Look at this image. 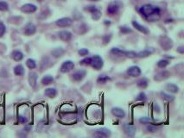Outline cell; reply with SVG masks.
I'll return each mask as SVG.
<instances>
[{
	"mask_svg": "<svg viewBox=\"0 0 184 138\" xmlns=\"http://www.w3.org/2000/svg\"><path fill=\"white\" fill-rule=\"evenodd\" d=\"M139 12L148 21L154 22L159 19L161 16V10L155 5L147 4L140 7Z\"/></svg>",
	"mask_w": 184,
	"mask_h": 138,
	"instance_id": "obj_1",
	"label": "cell"
},
{
	"mask_svg": "<svg viewBox=\"0 0 184 138\" xmlns=\"http://www.w3.org/2000/svg\"><path fill=\"white\" fill-rule=\"evenodd\" d=\"M111 54H113L115 55H124L129 58H135L137 55V53L133 52V51H124V50H121L119 48H113L111 50Z\"/></svg>",
	"mask_w": 184,
	"mask_h": 138,
	"instance_id": "obj_2",
	"label": "cell"
},
{
	"mask_svg": "<svg viewBox=\"0 0 184 138\" xmlns=\"http://www.w3.org/2000/svg\"><path fill=\"white\" fill-rule=\"evenodd\" d=\"M90 65L93 67V68H94L96 70H100L104 65L103 59L99 55H94L93 57L91 58Z\"/></svg>",
	"mask_w": 184,
	"mask_h": 138,
	"instance_id": "obj_3",
	"label": "cell"
},
{
	"mask_svg": "<svg viewBox=\"0 0 184 138\" xmlns=\"http://www.w3.org/2000/svg\"><path fill=\"white\" fill-rule=\"evenodd\" d=\"M86 10L88 11L89 12H91V14H92V18H93V20H99V19L101 18V11H100L96 6L91 5V6H88Z\"/></svg>",
	"mask_w": 184,
	"mask_h": 138,
	"instance_id": "obj_4",
	"label": "cell"
},
{
	"mask_svg": "<svg viewBox=\"0 0 184 138\" xmlns=\"http://www.w3.org/2000/svg\"><path fill=\"white\" fill-rule=\"evenodd\" d=\"M160 45L162 48V49L164 50H168L173 47V42L172 41L167 37V36H162L160 39Z\"/></svg>",
	"mask_w": 184,
	"mask_h": 138,
	"instance_id": "obj_5",
	"label": "cell"
},
{
	"mask_svg": "<svg viewBox=\"0 0 184 138\" xmlns=\"http://www.w3.org/2000/svg\"><path fill=\"white\" fill-rule=\"evenodd\" d=\"M74 67V63L72 61H66L61 66V72L63 73H66L73 70Z\"/></svg>",
	"mask_w": 184,
	"mask_h": 138,
	"instance_id": "obj_6",
	"label": "cell"
},
{
	"mask_svg": "<svg viewBox=\"0 0 184 138\" xmlns=\"http://www.w3.org/2000/svg\"><path fill=\"white\" fill-rule=\"evenodd\" d=\"M73 20L69 18H62L61 19H58L55 22V24L59 27H68L72 25Z\"/></svg>",
	"mask_w": 184,
	"mask_h": 138,
	"instance_id": "obj_7",
	"label": "cell"
},
{
	"mask_svg": "<svg viewBox=\"0 0 184 138\" xmlns=\"http://www.w3.org/2000/svg\"><path fill=\"white\" fill-rule=\"evenodd\" d=\"M37 5L32 4H26L21 7V11L24 13H34L37 11Z\"/></svg>",
	"mask_w": 184,
	"mask_h": 138,
	"instance_id": "obj_8",
	"label": "cell"
},
{
	"mask_svg": "<svg viewBox=\"0 0 184 138\" xmlns=\"http://www.w3.org/2000/svg\"><path fill=\"white\" fill-rule=\"evenodd\" d=\"M127 73L131 77H138L141 74V69L137 66H132L128 68Z\"/></svg>",
	"mask_w": 184,
	"mask_h": 138,
	"instance_id": "obj_9",
	"label": "cell"
},
{
	"mask_svg": "<svg viewBox=\"0 0 184 138\" xmlns=\"http://www.w3.org/2000/svg\"><path fill=\"white\" fill-rule=\"evenodd\" d=\"M170 76V73L168 71H162L158 73H156L154 77V79L156 81H162L168 79Z\"/></svg>",
	"mask_w": 184,
	"mask_h": 138,
	"instance_id": "obj_10",
	"label": "cell"
},
{
	"mask_svg": "<svg viewBox=\"0 0 184 138\" xmlns=\"http://www.w3.org/2000/svg\"><path fill=\"white\" fill-rule=\"evenodd\" d=\"M36 32H37V27L35 24H33L31 23L28 24L24 28V34L26 36H32Z\"/></svg>",
	"mask_w": 184,
	"mask_h": 138,
	"instance_id": "obj_11",
	"label": "cell"
},
{
	"mask_svg": "<svg viewBox=\"0 0 184 138\" xmlns=\"http://www.w3.org/2000/svg\"><path fill=\"white\" fill-rule=\"evenodd\" d=\"M59 38L63 42H69L72 39V33L68 30H62L59 32Z\"/></svg>",
	"mask_w": 184,
	"mask_h": 138,
	"instance_id": "obj_12",
	"label": "cell"
},
{
	"mask_svg": "<svg viewBox=\"0 0 184 138\" xmlns=\"http://www.w3.org/2000/svg\"><path fill=\"white\" fill-rule=\"evenodd\" d=\"M94 135L98 136V137H108L111 135V131L107 129H105V128L99 129L95 131Z\"/></svg>",
	"mask_w": 184,
	"mask_h": 138,
	"instance_id": "obj_13",
	"label": "cell"
},
{
	"mask_svg": "<svg viewBox=\"0 0 184 138\" xmlns=\"http://www.w3.org/2000/svg\"><path fill=\"white\" fill-rule=\"evenodd\" d=\"M37 79H38V75L37 73H34V72H31L29 73V78H28V80H29V83L31 87H36L37 85Z\"/></svg>",
	"mask_w": 184,
	"mask_h": 138,
	"instance_id": "obj_14",
	"label": "cell"
},
{
	"mask_svg": "<svg viewBox=\"0 0 184 138\" xmlns=\"http://www.w3.org/2000/svg\"><path fill=\"white\" fill-rule=\"evenodd\" d=\"M85 76H86V71L85 70H79L72 75V78L74 81H80L85 78Z\"/></svg>",
	"mask_w": 184,
	"mask_h": 138,
	"instance_id": "obj_15",
	"label": "cell"
},
{
	"mask_svg": "<svg viewBox=\"0 0 184 138\" xmlns=\"http://www.w3.org/2000/svg\"><path fill=\"white\" fill-rule=\"evenodd\" d=\"M124 130L125 134L129 136H134L136 133V127L131 124H124Z\"/></svg>",
	"mask_w": 184,
	"mask_h": 138,
	"instance_id": "obj_16",
	"label": "cell"
},
{
	"mask_svg": "<svg viewBox=\"0 0 184 138\" xmlns=\"http://www.w3.org/2000/svg\"><path fill=\"white\" fill-rule=\"evenodd\" d=\"M112 113L115 116H117V117H118V118H123V117H124V116H125L124 110L123 109H121V108H118V107H114V108H112Z\"/></svg>",
	"mask_w": 184,
	"mask_h": 138,
	"instance_id": "obj_17",
	"label": "cell"
},
{
	"mask_svg": "<svg viewBox=\"0 0 184 138\" xmlns=\"http://www.w3.org/2000/svg\"><path fill=\"white\" fill-rule=\"evenodd\" d=\"M132 25H133L134 28H136V30H137L138 31H140V32H142V33H143V34H145V35H148V34L150 33L149 30H148L145 26H143V25L139 24L137 22L133 21V22H132Z\"/></svg>",
	"mask_w": 184,
	"mask_h": 138,
	"instance_id": "obj_18",
	"label": "cell"
},
{
	"mask_svg": "<svg viewBox=\"0 0 184 138\" xmlns=\"http://www.w3.org/2000/svg\"><path fill=\"white\" fill-rule=\"evenodd\" d=\"M118 9H119V5H117L116 3H112L107 7V12L110 15H114L118 11Z\"/></svg>",
	"mask_w": 184,
	"mask_h": 138,
	"instance_id": "obj_19",
	"label": "cell"
},
{
	"mask_svg": "<svg viewBox=\"0 0 184 138\" xmlns=\"http://www.w3.org/2000/svg\"><path fill=\"white\" fill-rule=\"evenodd\" d=\"M12 57L15 61H20L24 59V54L19 50H14L12 53Z\"/></svg>",
	"mask_w": 184,
	"mask_h": 138,
	"instance_id": "obj_20",
	"label": "cell"
},
{
	"mask_svg": "<svg viewBox=\"0 0 184 138\" xmlns=\"http://www.w3.org/2000/svg\"><path fill=\"white\" fill-rule=\"evenodd\" d=\"M44 93H45L46 96H48V97L52 98H55L57 95V91L55 88H47L45 90Z\"/></svg>",
	"mask_w": 184,
	"mask_h": 138,
	"instance_id": "obj_21",
	"label": "cell"
},
{
	"mask_svg": "<svg viewBox=\"0 0 184 138\" xmlns=\"http://www.w3.org/2000/svg\"><path fill=\"white\" fill-rule=\"evenodd\" d=\"M14 73L18 76H22L24 74V68L22 65H17L14 67Z\"/></svg>",
	"mask_w": 184,
	"mask_h": 138,
	"instance_id": "obj_22",
	"label": "cell"
},
{
	"mask_svg": "<svg viewBox=\"0 0 184 138\" xmlns=\"http://www.w3.org/2000/svg\"><path fill=\"white\" fill-rule=\"evenodd\" d=\"M54 82V78L50 75H46L42 79V84L44 85H50Z\"/></svg>",
	"mask_w": 184,
	"mask_h": 138,
	"instance_id": "obj_23",
	"label": "cell"
},
{
	"mask_svg": "<svg viewBox=\"0 0 184 138\" xmlns=\"http://www.w3.org/2000/svg\"><path fill=\"white\" fill-rule=\"evenodd\" d=\"M166 90L172 93H177L179 92V87L175 84H168L166 85Z\"/></svg>",
	"mask_w": 184,
	"mask_h": 138,
	"instance_id": "obj_24",
	"label": "cell"
},
{
	"mask_svg": "<svg viewBox=\"0 0 184 138\" xmlns=\"http://www.w3.org/2000/svg\"><path fill=\"white\" fill-rule=\"evenodd\" d=\"M63 54H64V50L62 48H55V49H54L52 51V55L54 57H55V58L61 57Z\"/></svg>",
	"mask_w": 184,
	"mask_h": 138,
	"instance_id": "obj_25",
	"label": "cell"
},
{
	"mask_svg": "<svg viewBox=\"0 0 184 138\" xmlns=\"http://www.w3.org/2000/svg\"><path fill=\"white\" fill-rule=\"evenodd\" d=\"M148 85H149V81L145 78H143V79H139L137 81V86L140 87V88L144 89V88H146L148 86Z\"/></svg>",
	"mask_w": 184,
	"mask_h": 138,
	"instance_id": "obj_26",
	"label": "cell"
},
{
	"mask_svg": "<svg viewBox=\"0 0 184 138\" xmlns=\"http://www.w3.org/2000/svg\"><path fill=\"white\" fill-rule=\"evenodd\" d=\"M108 80H111V78L109 76L106 75V74H102V75H99V77L97 79V82L99 83V84H105Z\"/></svg>",
	"mask_w": 184,
	"mask_h": 138,
	"instance_id": "obj_27",
	"label": "cell"
},
{
	"mask_svg": "<svg viewBox=\"0 0 184 138\" xmlns=\"http://www.w3.org/2000/svg\"><path fill=\"white\" fill-rule=\"evenodd\" d=\"M26 66L30 68V69H34L37 67V62L35 60L33 59H28L26 61Z\"/></svg>",
	"mask_w": 184,
	"mask_h": 138,
	"instance_id": "obj_28",
	"label": "cell"
},
{
	"mask_svg": "<svg viewBox=\"0 0 184 138\" xmlns=\"http://www.w3.org/2000/svg\"><path fill=\"white\" fill-rule=\"evenodd\" d=\"M161 97L163 100L165 101H168V102H170V101H173L174 100V96H171L169 94H167L165 92H161Z\"/></svg>",
	"mask_w": 184,
	"mask_h": 138,
	"instance_id": "obj_29",
	"label": "cell"
},
{
	"mask_svg": "<svg viewBox=\"0 0 184 138\" xmlns=\"http://www.w3.org/2000/svg\"><path fill=\"white\" fill-rule=\"evenodd\" d=\"M169 64V61L168 60H160L158 62H157V66L161 68H164L166 67Z\"/></svg>",
	"mask_w": 184,
	"mask_h": 138,
	"instance_id": "obj_30",
	"label": "cell"
},
{
	"mask_svg": "<svg viewBox=\"0 0 184 138\" xmlns=\"http://www.w3.org/2000/svg\"><path fill=\"white\" fill-rule=\"evenodd\" d=\"M6 32V27L3 22H0V38L3 37Z\"/></svg>",
	"mask_w": 184,
	"mask_h": 138,
	"instance_id": "obj_31",
	"label": "cell"
},
{
	"mask_svg": "<svg viewBox=\"0 0 184 138\" xmlns=\"http://www.w3.org/2000/svg\"><path fill=\"white\" fill-rule=\"evenodd\" d=\"M153 51H149V50H143V52H140L137 54V57H139V58H143V57H147L149 56Z\"/></svg>",
	"mask_w": 184,
	"mask_h": 138,
	"instance_id": "obj_32",
	"label": "cell"
},
{
	"mask_svg": "<svg viewBox=\"0 0 184 138\" xmlns=\"http://www.w3.org/2000/svg\"><path fill=\"white\" fill-rule=\"evenodd\" d=\"M9 9V5L6 2L1 1L0 2V11H6Z\"/></svg>",
	"mask_w": 184,
	"mask_h": 138,
	"instance_id": "obj_33",
	"label": "cell"
},
{
	"mask_svg": "<svg viewBox=\"0 0 184 138\" xmlns=\"http://www.w3.org/2000/svg\"><path fill=\"white\" fill-rule=\"evenodd\" d=\"M79 55H81V56H85V55H87L88 53H89V51L87 49V48H81V49H80L79 50Z\"/></svg>",
	"mask_w": 184,
	"mask_h": 138,
	"instance_id": "obj_34",
	"label": "cell"
},
{
	"mask_svg": "<svg viewBox=\"0 0 184 138\" xmlns=\"http://www.w3.org/2000/svg\"><path fill=\"white\" fill-rule=\"evenodd\" d=\"M91 62V58H86L84 60H82L81 61H80V64L81 65H90Z\"/></svg>",
	"mask_w": 184,
	"mask_h": 138,
	"instance_id": "obj_35",
	"label": "cell"
},
{
	"mask_svg": "<svg viewBox=\"0 0 184 138\" xmlns=\"http://www.w3.org/2000/svg\"><path fill=\"white\" fill-rule=\"evenodd\" d=\"M145 99H146V95L144 92H140L137 98V100H145Z\"/></svg>",
	"mask_w": 184,
	"mask_h": 138,
	"instance_id": "obj_36",
	"label": "cell"
},
{
	"mask_svg": "<svg viewBox=\"0 0 184 138\" xmlns=\"http://www.w3.org/2000/svg\"><path fill=\"white\" fill-rule=\"evenodd\" d=\"M18 121L21 123H27V121H28V119H27V117L26 116H18Z\"/></svg>",
	"mask_w": 184,
	"mask_h": 138,
	"instance_id": "obj_37",
	"label": "cell"
},
{
	"mask_svg": "<svg viewBox=\"0 0 184 138\" xmlns=\"http://www.w3.org/2000/svg\"><path fill=\"white\" fill-rule=\"evenodd\" d=\"M120 30L122 33H129V32H131V30H130L128 27L126 26H123V27H120Z\"/></svg>",
	"mask_w": 184,
	"mask_h": 138,
	"instance_id": "obj_38",
	"label": "cell"
},
{
	"mask_svg": "<svg viewBox=\"0 0 184 138\" xmlns=\"http://www.w3.org/2000/svg\"><path fill=\"white\" fill-rule=\"evenodd\" d=\"M147 130H149L150 132H155L156 130V128L153 125H148L147 126Z\"/></svg>",
	"mask_w": 184,
	"mask_h": 138,
	"instance_id": "obj_39",
	"label": "cell"
},
{
	"mask_svg": "<svg viewBox=\"0 0 184 138\" xmlns=\"http://www.w3.org/2000/svg\"><path fill=\"white\" fill-rule=\"evenodd\" d=\"M139 121H140V123H147L150 121V119L148 117H142V118H140Z\"/></svg>",
	"mask_w": 184,
	"mask_h": 138,
	"instance_id": "obj_40",
	"label": "cell"
},
{
	"mask_svg": "<svg viewBox=\"0 0 184 138\" xmlns=\"http://www.w3.org/2000/svg\"><path fill=\"white\" fill-rule=\"evenodd\" d=\"M177 51L182 54V53H183V48H182V47H180L179 48H177Z\"/></svg>",
	"mask_w": 184,
	"mask_h": 138,
	"instance_id": "obj_41",
	"label": "cell"
},
{
	"mask_svg": "<svg viewBox=\"0 0 184 138\" xmlns=\"http://www.w3.org/2000/svg\"><path fill=\"white\" fill-rule=\"evenodd\" d=\"M39 2H42V1H43V0H38Z\"/></svg>",
	"mask_w": 184,
	"mask_h": 138,
	"instance_id": "obj_42",
	"label": "cell"
},
{
	"mask_svg": "<svg viewBox=\"0 0 184 138\" xmlns=\"http://www.w3.org/2000/svg\"><path fill=\"white\" fill-rule=\"evenodd\" d=\"M92 1H99V0H92Z\"/></svg>",
	"mask_w": 184,
	"mask_h": 138,
	"instance_id": "obj_43",
	"label": "cell"
}]
</instances>
